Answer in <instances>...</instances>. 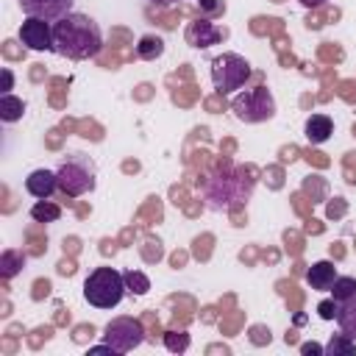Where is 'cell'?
Listing matches in <instances>:
<instances>
[{"mask_svg": "<svg viewBox=\"0 0 356 356\" xmlns=\"http://www.w3.org/2000/svg\"><path fill=\"white\" fill-rule=\"evenodd\" d=\"M53 50L70 61L95 58L103 50V31L89 14L70 11L53 22Z\"/></svg>", "mask_w": 356, "mask_h": 356, "instance_id": "cell-1", "label": "cell"}, {"mask_svg": "<svg viewBox=\"0 0 356 356\" xmlns=\"http://www.w3.org/2000/svg\"><path fill=\"white\" fill-rule=\"evenodd\" d=\"M56 181L64 197H81L97 186V167L86 153H70L61 159L56 170Z\"/></svg>", "mask_w": 356, "mask_h": 356, "instance_id": "cell-2", "label": "cell"}, {"mask_svg": "<svg viewBox=\"0 0 356 356\" xmlns=\"http://www.w3.org/2000/svg\"><path fill=\"white\" fill-rule=\"evenodd\" d=\"M125 273L114 267H95L83 281V300L95 309H114L125 298Z\"/></svg>", "mask_w": 356, "mask_h": 356, "instance_id": "cell-3", "label": "cell"}, {"mask_svg": "<svg viewBox=\"0 0 356 356\" xmlns=\"http://www.w3.org/2000/svg\"><path fill=\"white\" fill-rule=\"evenodd\" d=\"M250 75H253V67L239 53H220L211 58V83L217 95H231L242 89Z\"/></svg>", "mask_w": 356, "mask_h": 356, "instance_id": "cell-4", "label": "cell"}, {"mask_svg": "<svg viewBox=\"0 0 356 356\" xmlns=\"http://www.w3.org/2000/svg\"><path fill=\"white\" fill-rule=\"evenodd\" d=\"M231 111L242 122H264V120L275 117V100L267 86H256V89H245V92L234 95Z\"/></svg>", "mask_w": 356, "mask_h": 356, "instance_id": "cell-5", "label": "cell"}, {"mask_svg": "<svg viewBox=\"0 0 356 356\" xmlns=\"http://www.w3.org/2000/svg\"><path fill=\"white\" fill-rule=\"evenodd\" d=\"M103 339H106L114 350L131 353L134 348H139V345L145 342V328H142V323L134 320V317H117V320H111V323L103 328Z\"/></svg>", "mask_w": 356, "mask_h": 356, "instance_id": "cell-6", "label": "cell"}, {"mask_svg": "<svg viewBox=\"0 0 356 356\" xmlns=\"http://www.w3.org/2000/svg\"><path fill=\"white\" fill-rule=\"evenodd\" d=\"M19 42L36 53L53 50V22L39 17H25V22L19 25Z\"/></svg>", "mask_w": 356, "mask_h": 356, "instance_id": "cell-7", "label": "cell"}, {"mask_svg": "<svg viewBox=\"0 0 356 356\" xmlns=\"http://www.w3.org/2000/svg\"><path fill=\"white\" fill-rule=\"evenodd\" d=\"M17 3H19L25 17H39V19H47V22L61 19L75 6V0H17Z\"/></svg>", "mask_w": 356, "mask_h": 356, "instance_id": "cell-8", "label": "cell"}, {"mask_svg": "<svg viewBox=\"0 0 356 356\" xmlns=\"http://www.w3.org/2000/svg\"><path fill=\"white\" fill-rule=\"evenodd\" d=\"M25 192L33 195L36 200H47L53 192H58V181H56V172L53 170H33L28 178H25Z\"/></svg>", "mask_w": 356, "mask_h": 356, "instance_id": "cell-9", "label": "cell"}, {"mask_svg": "<svg viewBox=\"0 0 356 356\" xmlns=\"http://www.w3.org/2000/svg\"><path fill=\"white\" fill-rule=\"evenodd\" d=\"M234 181L236 178H225V175H217L211 184H209V189H206V200H209V206L211 209H228L234 200H236V192H234Z\"/></svg>", "mask_w": 356, "mask_h": 356, "instance_id": "cell-10", "label": "cell"}, {"mask_svg": "<svg viewBox=\"0 0 356 356\" xmlns=\"http://www.w3.org/2000/svg\"><path fill=\"white\" fill-rule=\"evenodd\" d=\"M337 264L334 261H328V259H320V261H314L309 270H306V284L314 289V292H328L331 289V284L337 281Z\"/></svg>", "mask_w": 356, "mask_h": 356, "instance_id": "cell-11", "label": "cell"}, {"mask_svg": "<svg viewBox=\"0 0 356 356\" xmlns=\"http://www.w3.org/2000/svg\"><path fill=\"white\" fill-rule=\"evenodd\" d=\"M303 134H306V139H309L312 145H323V142H328L331 134H334V120H331L328 114H312V117H306Z\"/></svg>", "mask_w": 356, "mask_h": 356, "instance_id": "cell-12", "label": "cell"}, {"mask_svg": "<svg viewBox=\"0 0 356 356\" xmlns=\"http://www.w3.org/2000/svg\"><path fill=\"white\" fill-rule=\"evenodd\" d=\"M334 320H337V325H339L342 334H348L350 339H356V292L337 303V317Z\"/></svg>", "mask_w": 356, "mask_h": 356, "instance_id": "cell-13", "label": "cell"}, {"mask_svg": "<svg viewBox=\"0 0 356 356\" xmlns=\"http://www.w3.org/2000/svg\"><path fill=\"white\" fill-rule=\"evenodd\" d=\"M186 39H189L192 47H209V44H214V42L220 39V31L211 28V22L197 19V22H192V28L186 31Z\"/></svg>", "mask_w": 356, "mask_h": 356, "instance_id": "cell-14", "label": "cell"}, {"mask_svg": "<svg viewBox=\"0 0 356 356\" xmlns=\"http://www.w3.org/2000/svg\"><path fill=\"white\" fill-rule=\"evenodd\" d=\"M22 111H25L22 97H14L11 92H8V95H0V120H3V122H17V120H22Z\"/></svg>", "mask_w": 356, "mask_h": 356, "instance_id": "cell-15", "label": "cell"}, {"mask_svg": "<svg viewBox=\"0 0 356 356\" xmlns=\"http://www.w3.org/2000/svg\"><path fill=\"white\" fill-rule=\"evenodd\" d=\"M161 53H164V39H159V36H142L139 44H136V56L145 58V61H153Z\"/></svg>", "mask_w": 356, "mask_h": 356, "instance_id": "cell-16", "label": "cell"}, {"mask_svg": "<svg viewBox=\"0 0 356 356\" xmlns=\"http://www.w3.org/2000/svg\"><path fill=\"white\" fill-rule=\"evenodd\" d=\"M339 353L353 356V353H356V339H350L348 334H337V337H331L328 345H325V353H323V356H339Z\"/></svg>", "mask_w": 356, "mask_h": 356, "instance_id": "cell-17", "label": "cell"}, {"mask_svg": "<svg viewBox=\"0 0 356 356\" xmlns=\"http://www.w3.org/2000/svg\"><path fill=\"white\" fill-rule=\"evenodd\" d=\"M31 217H33L36 222H56V220L61 217V209H58L56 203H50V200H36V203L31 206Z\"/></svg>", "mask_w": 356, "mask_h": 356, "instance_id": "cell-18", "label": "cell"}, {"mask_svg": "<svg viewBox=\"0 0 356 356\" xmlns=\"http://www.w3.org/2000/svg\"><path fill=\"white\" fill-rule=\"evenodd\" d=\"M331 295H334V300L339 303V300H345L348 295H353L356 292V278L353 275H337V281L331 284V289H328Z\"/></svg>", "mask_w": 356, "mask_h": 356, "instance_id": "cell-19", "label": "cell"}, {"mask_svg": "<svg viewBox=\"0 0 356 356\" xmlns=\"http://www.w3.org/2000/svg\"><path fill=\"white\" fill-rule=\"evenodd\" d=\"M189 334L186 331H167L164 334V348L170 350V353H184V350H189Z\"/></svg>", "mask_w": 356, "mask_h": 356, "instance_id": "cell-20", "label": "cell"}, {"mask_svg": "<svg viewBox=\"0 0 356 356\" xmlns=\"http://www.w3.org/2000/svg\"><path fill=\"white\" fill-rule=\"evenodd\" d=\"M125 286H128L131 292H136V295H145V292L150 289V281H147L142 273L128 270V273H125Z\"/></svg>", "mask_w": 356, "mask_h": 356, "instance_id": "cell-21", "label": "cell"}, {"mask_svg": "<svg viewBox=\"0 0 356 356\" xmlns=\"http://www.w3.org/2000/svg\"><path fill=\"white\" fill-rule=\"evenodd\" d=\"M17 261H25V256H22V253H14V250L3 253V278H11V275L19 270Z\"/></svg>", "mask_w": 356, "mask_h": 356, "instance_id": "cell-22", "label": "cell"}, {"mask_svg": "<svg viewBox=\"0 0 356 356\" xmlns=\"http://www.w3.org/2000/svg\"><path fill=\"white\" fill-rule=\"evenodd\" d=\"M317 314H320V320H334L337 317V300L331 298V300H323L320 306H317Z\"/></svg>", "mask_w": 356, "mask_h": 356, "instance_id": "cell-23", "label": "cell"}, {"mask_svg": "<svg viewBox=\"0 0 356 356\" xmlns=\"http://www.w3.org/2000/svg\"><path fill=\"white\" fill-rule=\"evenodd\" d=\"M0 78H3V86H0V92H3V95H8V92L14 89V72H11L8 67H3V70H0Z\"/></svg>", "mask_w": 356, "mask_h": 356, "instance_id": "cell-24", "label": "cell"}, {"mask_svg": "<svg viewBox=\"0 0 356 356\" xmlns=\"http://www.w3.org/2000/svg\"><path fill=\"white\" fill-rule=\"evenodd\" d=\"M300 353H303V356H309V353H325V348H320V345H314V342H303V345H300Z\"/></svg>", "mask_w": 356, "mask_h": 356, "instance_id": "cell-25", "label": "cell"}, {"mask_svg": "<svg viewBox=\"0 0 356 356\" xmlns=\"http://www.w3.org/2000/svg\"><path fill=\"white\" fill-rule=\"evenodd\" d=\"M150 6H156V8H167V6H172V3H178V0H147Z\"/></svg>", "mask_w": 356, "mask_h": 356, "instance_id": "cell-26", "label": "cell"}, {"mask_svg": "<svg viewBox=\"0 0 356 356\" xmlns=\"http://www.w3.org/2000/svg\"><path fill=\"white\" fill-rule=\"evenodd\" d=\"M325 0H300V6H306V8H320Z\"/></svg>", "mask_w": 356, "mask_h": 356, "instance_id": "cell-27", "label": "cell"}]
</instances>
